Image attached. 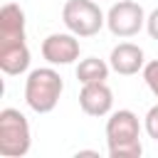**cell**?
<instances>
[{"label":"cell","mask_w":158,"mask_h":158,"mask_svg":"<svg viewBox=\"0 0 158 158\" xmlns=\"http://www.w3.org/2000/svg\"><path fill=\"white\" fill-rule=\"evenodd\" d=\"M141 121L131 109L111 111L106 118V146L111 158H141Z\"/></svg>","instance_id":"cell-1"},{"label":"cell","mask_w":158,"mask_h":158,"mask_svg":"<svg viewBox=\"0 0 158 158\" xmlns=\"http://www.w3.org/2000/svg\"><path fill=\"white\" fill-rule=\"evenodd\" d=\"M62 91H64V79L52 64L32 69L25 79V104L35 114L54 111L62 99Z\"/></svg>","instance_id":"cell-2"},{"label":"cell","mask_w":158,"mask_h":158,"mask_svg":"<svg viewBox=\"0 0 158 158\" xmlns=\"http://www.w3.org/2000/svg\"><path fill=\"white\" fill-rule=\"evenodd\" d=\"M32 148V131L30 121L20 109H2L0 111V156L2 158H22Z\"/></svg>","instance_id":"cell-3"},{"label":"cell","mask_w":158,"mask_h":158,"mask_svg":"<svg viewBox=\"0 0 158 158\" xmlns=\"http://www.w3.org/2000/svg\"><path fill=\"white\" fill-rule=\"evenodd\" d=\"M62 22L77 37H94L106 25V15L94 0H67L62 7Z\"/></svg>","instance_id":"cell-4"},{"label":"cell","mask_w":158,"mask_h":158,"mask_svg":"<svg viewBox=\"0 0 158 158\" xmlns=\"http://www.w3.org/2000/svg\"><path fill=\"white\" fill-rule=\"evenodd\" d=\"M146 10L136 0H118L106 12V27L114 37H133L141 30H146Z\"/></svg>","instance_id":"cell-5"},{"label":"cell","mask_w":158,"mask_h":158,"mask_svg":"<svg viewBox=\"0 0 158 158\" xmlns=\"http://www.w3.org/2000/svg\"><path fill=\"white\" fill-rule=\"evenodd\" d=\"M79 52H81V44H79V37L74 32H52L42 40V57L47 59V64L52 67H67V64H74L79 59Z\"/></svg>","instance_id":"cell-6"},{"label":"cell","mask_w":158,"mask_h":158,"mask_svg":"<svg viewBox=\"0 0 158 158\" xmlns=\"http://www.w3.org/2000/svg\"><path fill=\"white\" fill-rule=\"evenodd\" d=\"M79 109L86 116L101 118L109 116L114 109V91L109 89L106 81H94V84H81L79 91Z\"/></svg>","instance_id":"cell-7"},{"label":"cell","mask_w":158,"mask_h":158,"mask_svg":"<svg viewBox=\"0 0 158 158\" xmlns=\"http://www.w3.org/2000/svg\"><path fill=\"white\" fill-rule=\"evenodd\" d=\"M109 64H111V72H116L121 77H133V74L143 72L146 54L133 42H118L109 54Z\"/></svg>","instance_id":"cell-8"},{"label":"cell","mask_w":158,"mask_h":158,"mask_svg":"<svg viewBox=\"0 0 158 158\" xmlns=\"http://www.w3.org/2000/svg\"><path fill=\"white\" fill-rule=\"evenodd\" d=\"M30 47L27 42H0V69L7 77L25 74L30 69Z\"/></svg>","instance_id":"cell-9"},{"label":"cell","mask_w":158,"mask_h":158,"mask_svg":"<svg viewBox=\"0 0 158 158\" xmlns=\"http://www.w3.org/2000/svg\"><path fill=\"white\" fill-rule=\"evenodd\" d=\"M25 10L17 2H5L0 10V42H25Z\"/></svg>","instance_id":"cell-10"},{"label":"cell","mask_w":158,"mask_h":158,"mask_svg":"<svg viewBox=\"0 0 158 158\" xmlns=\"http://www.w3.org/2000/svg\"><path fill=\"white\" fill-rule=\"evenodd\" d=\"M111 72V64L99 59V57H86L77 64V79L79 84H94V81H106Z\"/></svg>","instance_id":"cell-11"},{"label":"cell","mask_w":158,"mask_h":158,"mask_svg":"<svg viewBox=\"0 0 158 158\" xmlns=\"http://www.w3.org/2000/svg\"><path fill=\"white\" fill-rule=\"evenodd\" d=\"M143 81H146V86L151 89V94L158 99V59H151V62H146V67H143Z\"/></svg>","instance_id":"cell-12"},{"label":"cell","mask_w":158,"mask_h":158,"mask_svg":"<svg viewBox=\"0 0 158 158\" xmlns=\"http://www.w3.org/2000/svg\"><path fill=\"white\" fill-rule=\"evenodd\" d=\"M143 131L148 133V138L158 141V104H153L146 111V116H143Z\"/></svg>","instance_id":"cell-13"},{"label":"cell","mask_w":158,"mask_h":158,"mask_svg":"<svg viewBox=\"0 0 158 158\" xmlns=\"http://www.w3.org/2000/svg\"><path fill=\"white\" fill-rule=\"evenodd\" d=\"M146 32L151 40H158V7H153L146 17Z\"/></svg>","instance_id":"cell-14"}]
</instances>
